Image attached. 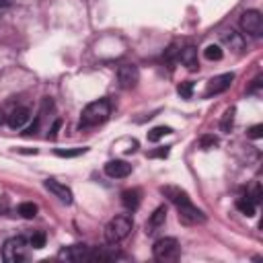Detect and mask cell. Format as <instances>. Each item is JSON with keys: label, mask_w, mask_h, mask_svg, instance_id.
I'll list each match as a JSON object with an SVG mask.
<instances>
[{"label": "cell", "mask_w": 263, "mask_h": 263, "mask_svg": "<svg viewBox=\"0 0 263 263\" xmlns=\"http://www.w3.org/2000/svg\"><path fill=\"white\" fill-rule=\"evenodd\" d=\"M247 197H249L255 205H259V203H261V187H259V185H255V187H253V191H251Z\"/></svg>", "instance_id": "484cf974"}, {"label": "cell", "mask_w": 263, "mask_h": 263, "mask_svg": "<svg viewBox=\"0 0 263 263\" xmlns=\"http://www.w3.org/2000/svg\"><path fill=\"white\" fill-rule=\"evenodd\" d=\"M164 220H166V208L160 205V208H156V210L152 212V216H150V220H148V224H146V232H154L158 226L164 224Z\"/></svg>", "instance_id": "5bb4252c"}, {"label": "cell", "mask_w": 263, "mask_h": 263, "mask_svg": "<svg viewBox=\"0 0 263 263\" xmlns=\"http://www.w3.org/2000/svg\"><path fill=\"white\" fill-rule=\"evenodd\" d=\"M214 146H218V138H216V136H203V138H201V148H203V150H210V148H214Z\"/></svg>", "instance_id": "d4e9b609"}, {"label": "cell", "mask_w": 263, "mask_h": 263, "mask_svg": "<svg viewBox=\"0 0 263 263\" xmlns=\"http://www.w3.org/2000/svg\"><path fill=\"white\" fill-rule=\"evenodd\" d=\"M263 136V125L261 123H257V125H253L251 129H249V138H253V140H259Z\"/></svg>", "instance_id": "4316f807"}, {"label": "cell", "mask_w": 263, "mask_h": 263, "mask_svg": "<svg viewBox=\"0 0 263 263\" xmlns=\"http://www.w3.org/2000/svg\"><path fill=\"white\" fill-rule=\"evenodd\" d=\"M109 113H111V105L107 99H99V101H92L88 103L84 109H82V115H80V127H95V125H101L109 119Z\"/></svg>", "instance_id": "7a4b0ae2"}, {"label": "cell", "mask_w": 263, "mask_h": 263, "mask_svg": "<svg viewBox=\"0 0 263 263\" xmlns=\"http://www.w3.org/2000/svg\"><path fill=\"white\" fill-rule=\"evenodd\" d=\"M236 208H238L245 216H249V218L255 216V210H257V205H255L249 197H238V199H236Z\"/></svg>", "instance_id": "e0dca14e"}, {"label": "cell", "mask_w": 263, "mask_h": 263, "mask_svg": "<svg viewBox=\"0 0 263 263\" xmlns=\"http://www.w3.org/2000/svg\"><path fill=\"white\" fill-rule=\"evenodd\" d=\"M88 148H70V150H64V148H55V156H62V158H74V156H80L84 154Z\"/></svg>", "instance_id": "7402d4cb"}, {"label": "cell", "mask_w": 263, "mask_h": 263, "mask_svg": "<svg viewBox=\"0 0 263 263\" xmlns=\"http://www.w3.org/2000/svg\"><path fill=\"white\" fill-rule=\"evenodd\" d=\"M203 55H205L208 60L218 62V60H222V47H220V45H216V43H210V45L203 49Z\"/></svg>", "instance_id": "44dd1931"}, {"label": "cell", "mask_w": 263, "mask_h": 263, "mask_svg": "<svg viewBox=\"0 0 263 263\" xmlns=\"http://www.w3.org/2000/svg\"><path fill=\"white\" fill-rule=\"evenodd\" d=\"M140 197H142L140 189H125V191L121 193V203H123L127 210H136V208L140 205Z\"/></svg>", "instance_id": "9a60e30c"}, {"label": "cell", "mask_w": 263, "mask_h": 263, "mask_svg": "<svg viewBox=\"0 0 263 263\" xmlns=\"http://www.w3.org/2000/svg\"><path fill=\"white\" fill-rule=\"evenodd\" d=\"M150 156L154 158V156H158V158H164V156H168V148H160V150H154V152H150Z\"/></svg>", "instance_id": "83f0119b"}, {"label": "cell", "mask_w": 263, "mask_h": 263, "mask_svg": "<svg viewBox=\"0 0 263 263\" xmlns=\"http://www.w3.org/2000/svg\"><path fill=\"white\" fill-rule=\"evenodd\" d=\"M179 253H181V247L177 242V238H158L152 247V255L156 261L160 263H168V261H177L179 259Z\"/></svg>", "instance_id": "5b68a950"}, {"label": "cell", "mask_w": 263, "mask_h": 263, "mask_svg": "<svg viewBox=\"0 0 263 263\" xmlns=\"http://www.w3.org/2000/svg\"><path fill=\"white\" fill-rule=\"evenodd\" d=\"M177 92H179L183 99H191V95H193V82H191V80L181 82V84L177 86Z\"/></svg>", "instance_id": "603a6c76"}, {"label": "cell", "mask_w": 263, "mask_h": 263, "mask_svg": "<svg viewBox=\"0 0 263 263\" xmlns=\"http://www.w3.org/2000/svg\"><path fill=\"white\" fill-rule=\"evenodd\" d=\"M14 0H0V10H4V8H8L10 4H12Z\"/></svg>", "instance_id": "4dcf8cb0"}, {"label": "cell", "mask_w": 263, "mask_h": 263, "mask_svg": "<svg viewBox=\"0 0 263 263\" xmlns=\"http://www.w3.org/2000/svg\"><path fill=\"white\" fill-rule=\"evenodd\" d=\"M60 125H62V121L58 119V121L53 123V127H51V132H49V138H55V136H58V129H60Z\"/></svg>", "instance_id": "f546056e"}, {"label": "cell", "mask_w": 263, "mask_h": 263, "mask_svg": "<svg viewBox=\"0 0 263 263\" xmlns=\"http://www.w3.org/2000/svg\"><path fill=\"white\" fill-rule=\"evenodd\" d=\"M29 117H31V111L27 109V107H16V109H12L10 111V115H8V125L12 127V129H21L27 121H29Z\"/></svg>", "instance_id": "7c38bea8"}, {"label": "cell", "mask_w": 263, "mask_h": 263, "mask_svg": "<svg viewBox=\"0 0 263 263\" xmlns=\"http://www.w3.org/2000/svg\"><path fill=\"white\" fill-rule=\"evenodd\" d=\"M234 113H236L234 107L226 109V113H224V117H222V121H220V129H222V132H230V129H232V125H234Z\"/></svg>", "instance_id": "ac0fdd59"}, {"label": "cell", "mask_w": 263, "mask_h": 263, "mask_svg": "<svg viewBox=\"0 0 263 263\" xmlns=\"http://www.w3.org/2000/svg\"><path fill=\"white\" fill-rule=\"evenodd\" d=\"M18 214H21L23 218L31 220V218H35V216H37V205H35L33 201H25V203H21V205H18Z\"/></svg>", "instance_id": "ffe728a7"}, {"label": "cell", "mask_w": 263, "mask_h": 263, "mask_svg": "<svg viewBox=\"0 0 263 263\" xmlns=\"http://www.w3.org/2000/svg\"><path fill=\"white\" fill-rule=\"evenodd\" d=\"M240 29L251 37L263 35V16L259 10H247L240 14Z\"/></svg>", "instance_id": "8992f818"}, {"label": "cell", "mask_w": 263, "mask_h": 263, "mask_svg": "<svg viewBox=\"0 0 263 263\" xmlns=\"http://www.w3.org/2000/svg\"><path fill=\"white\" fill-rule=\"evenodd\" d=\"M140 80V70L134 64H123L117 70V82L121 88H134Z\"/></svg>", "instance_id": "ba28073f"}, {"label": "cell", "mask_w": 263, "mask_h": 263, "mask_svg": "<svg viewBox=\"0 0 263 263\" xmlns=\"http://www.w3.org/2000/svg\"><path fill=\"white\" fill-rule=\"evenodd\" d=\"M2 212H6V201H4V199L0 201V214H2Z\"/></svg>", "instance_id": "1f68e13d"}, {"label": "cell", "mask_w": 263, "mask_h": 263, "mask_svg": "<svg viewBox=\"0 0 263 263\" xmlns=\"http://www.w3.org/2000/svg\"><path fill=\"white\" fill-rule=\"evenodd\" d=\"M90 247L86 245H72V247H66L60 251V259H66V261H72V263H82V261H90Z\"/></svg>", "instance_id": "52a82bcc"}, {"label": "cell", "mask_w": 263, "mask_h": 263, "mask_svg": "<svg viewBox=\"0 0 263 263\" xmlns=\"http://www.w3.org/2000/svg\"><path fill=\"white\" fill-rule=\"evenodd\" d=\"M29 257V247L23 236H12L2 247V259L6 263H18Z\"/></svg>", "instance_id": "277c9868"}, {"label": "cell", "mask_w": 263, "mask_h": 263, "mask_svg": "<svg viewBox=\"0 0 263 263\" xmlns=\"http://www.w3.org/2000/svg\"><path fill=\"white\" fill-rule=\"evenodd\" d=\"M31 247H33V249L45 247V234H43V232H35V234L31 236Z\"/></svg>", "instance_id": "cb8c5ba5"}, {"label": "cell", "mask_w": 263, "mask_h": 263, "mask_svg": "<svg viewBox=\"0 0 263 263\" xmlns=\"http://www.w3.org/2000/svg\"><path fill=\"white\" fill-rule=\"evenodd\" d=\"M222 41L230 47V49H234V51H240L242 49V37L238 35V33H234V31H226L224 35H222Z\"/></svg>", "instance_id": "2e32d148"}, {"label": "cell", "mask_w": 263, "mask_h": 263, "mask_svg": "<svg viewBox=\"0 0 263 263\" xmlns=\"http://www.w3.org/2000/svg\"><path fill=\"white\" fill-rule=\"evenodd\" d=\"M173 129L171 127H166V125H156V127H152L150 132H148V142H158L160 138H164L166 134H171Z\"/></svg>", "instance_id": "d6986e66"}, {"label": "cell", "mask_w": 263, "mask_h": 263, "mask_svg": "<svg viewBox=\"0 0 263 263\" xmlns=\"http://www.w3.org/2000/svg\"><path fill=\"white\" fill-rule=\"evenodd\" d=\"M105 173H107V177H111V179H123V177H127V175L132 173V164L125 162V160L115 158V160H109V162L105 164Z\"/></svg>", "instance_id": "30bf717a"}, {"label": "cell", "mask_w": 263, "mask_h": 263, "mask_svg": "<svg viewBox=\"0 0 263 263\" xmlns=\"http://www.w3.org/2000/svg\"><path fill=\"white\" fill-rule=\"evenodd\" d=\"M232 80H234V74H232V72H226V74L214 76V78L208 82L205 95H208V97H212V95H220V92L228 90V88H230V84H232Z\"/></svg>", "instance_id": "9c48e42d"}, {"label": "cell", "mask_w": 263, "mask_h": 263, "mask_svg": "<svg viewBox=\"0 0 263 263\" xmlns=\"http://www.w3.org/2000/svg\"><path fill=\"white\" fill-rule=\"evenodd\" d=\"M43 185H45V189H47L49 193H53L60 201H64V203H72V189H70V187H66L64 183L53 181V179H47Z\"/></svg>", "instance_id": "8fae6325"}, {"label": "cell", "mask_w": 263, "mask_h": 263, "mask_svg": "<svg viewBox=\"0 0 263 263\" xmlns=\"http://www.w3.org/2000/svg\"><path fill=\"white\" fill-rule=\"evenodd\" d=\"M259 86H261V78H255V80H253V84H251V88H249V92H257V90H259Z\"/></svg>", "instance_id": "f1b7e54d"}, {"label": "cell", "mask_w": 263, "mask_h": 263, "mask_svg": "<svg viewBox=\"0 0 263 263\" xmlns=\"http://www.w3.org/2000/svg\"><path fill=\"white\" fill-rule=\"evenodd\" d=\"M179 60L183 66H187L189 70H197L199 68V62H197V49L193 45H187L179 51Z\"/></svg>", "instance_id": "4fadbf2b"}, {"label": "cell", "mask_w": 263, "mask_h": 263, "mask_svg": "<svg viewBox=\"0 0 263 263\" xmlns=\"http://www.w3.org/2000/svg\"><path fill=\"white\" fill-rule=\"evenodd\" d=\"M160 191H162V195L177 208L179 220H181L183 224L193 226V224H203V222H205V214H203L199 208H195V205L191 203L189 195H187L181 187L166 185V187H160Z\"/></svg>", "instance_id": "6da1fadb"}, {"label": "cell", "mask_w": 263, "mask_h": 263, "mask_svg": "<svg viewBox=\"0 0 263 263\" xmlns=\"http://www.w3.org/2000/svg\"><path fill=\"white\" fill-rule=\"evenodd\" d=\"M132 228H134L132 218L125 216V214H121V216H115V218H111V220L107 222L103 234H105V240H107L109 245H117V242H121L123 238L129 236Z\"/></svg>", "instance_id": "3957f363"}]
</instances>
